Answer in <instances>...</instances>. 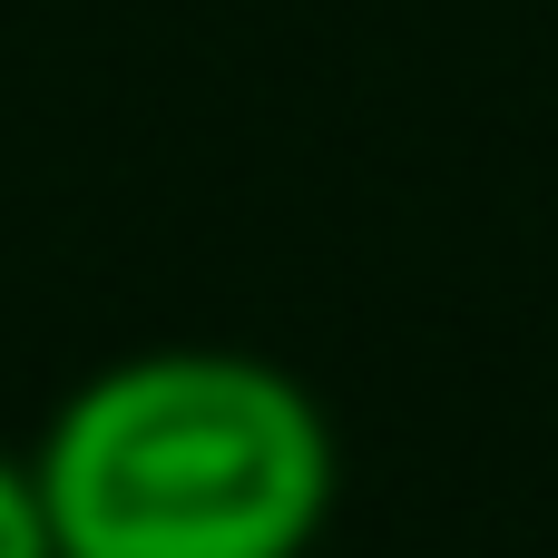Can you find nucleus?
Returning <instances> with one entry per match:
<instances>
[{
  "instance_id": "nucleus-2",
  "label": "nucleus",
  "mask_w": 558,
  "mask_h": 558,
  "mask_svg": "<svg viewBox=\"0 0 558 558\" xmlns=\"http://www.w3.org/2000/svg\"><path fill=\"white\" fill-rule=\"evenodd\" d=\"M0 558H59V539H49V500H39L29 461H10V451H0Z\"/></svg>"
},
{
  "instance_id": "nucleus-1",
  "label": "nucleus",
  "mask_w": 558,
  "mask_h": 558,
  "mask_svg": "<svg viewBox=\"0 0 558 558\" xmlns=\"http://www.w3.org/2000/svg\"><path fill=\"white\" fill-rule=\"evenodd\" d=\"M59 558H314L343 451L324 402L235 343L98 363L39 432Z\"/></svg>"
}]
</instances>
